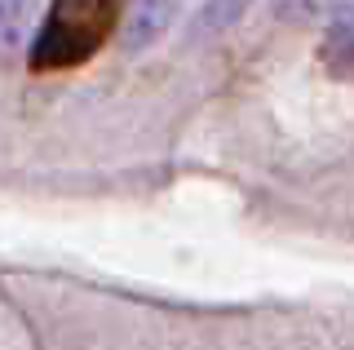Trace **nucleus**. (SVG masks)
Segmentation results:
<instances>
[{"mask_svg": "<svg viewBox=\"0 0 354 350\" xmlns=\"http://www.w3.org/2000/svg\"><path fill=\"white\" fill-rule=\"evenodd\" d=\"M31 0H0V53L14 49L18 31H22V18H27Z\"/></svg>", "mask_w": 354, "mask_h": 350, "instance_id": "39448f33", "label": "nucleus"}, {"mask_svg": "<svg viewBox=\"0 0 354 350\" xmlns=\"http://www.w3.org/2000/svg\"><path fill=\"white\" fill-rule=\"evenodd\" d=\"M346 0H270L274 18L292 27H310V23H324L328 14H341Z\"/></svg>", "mask_w": 354, "mask_h": 350, "instance_id": "7ed1b4c3", "label": "nucleus"}, {"mask_svg": "<svg viewBox=\"0 0 354 350\" xmlns=\"http://www.w3.org/2000/svg\"><path fill=\"white\" fill-rule=\"evenodd\" d=\"M115 23V0H53L44 27L31 45L36 71H62L71 62L88 58Z\"/></svg>", "mask_w": 354, "mask_h": 350, "instance_id": "f257e3e1", "label": "nucleus"}, {"mask_svg": "<svg viewBox=\"0 0 354 350\" xmlns=\"http://www.w3.org/2000/svg\"><path fill=\"white\" fill-rule=\"evenodd\" d=\"M173 23V0H133L129 18H124V31H120V45L129 53L147 49L151 40H160Z\"/></svg>", "mask_w": 354, "mask_h": 350, "instance_id": "f03ea898", "label": "nucleus"}, {"mask_svg": "<svg viewBox=\"0 0 354 350\" xmlns=\"http://www.w3.org/2000/svg\"><path fill=\"white\" fill-rule=\"evenodd\" d=\"M248 5H252V0H204V9H199V18H195V31H199V36L230 31L243 14H248Z\"/></svg>", "mask_w": 354, "mask_h": 350, "instance_id": "20e7f679", "label": "nucleus"}]
</instances>
